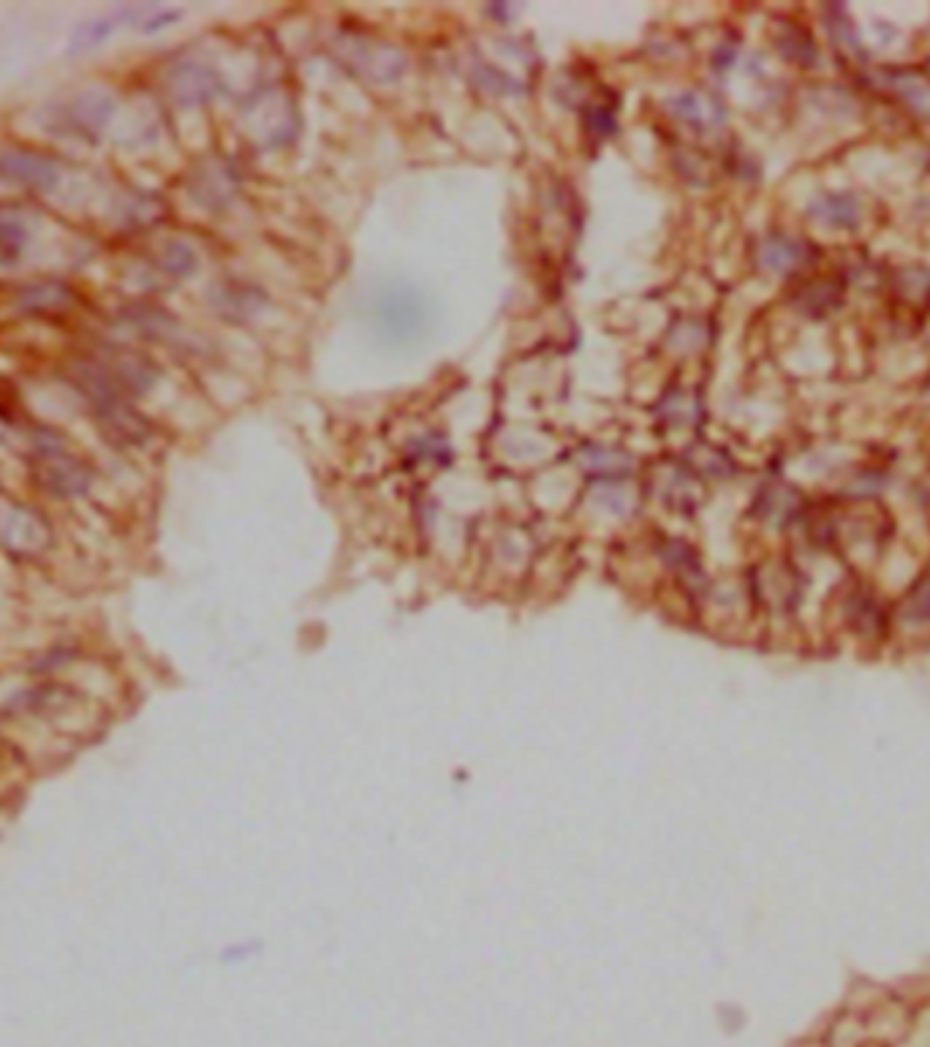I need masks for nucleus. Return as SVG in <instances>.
<instances>
[{"instance_id": "10", "label": "nucleus", "mask_w": 930, "mask_h": 1047, "mask_svg": "<svg viewBox=\"0 0 930 1047\" xmlns=\"http://www.w3.org/2000/svg\"><path fill=\"white\" fill-rule=\"evenodd\" d=\"M814 213L833 226H846L857 221V202L852 196H822L816 199Z\"/></svg>"}, {"instance_id": "4", "label": "nucleus", "mask_w": 930, "mask_h": 1047, "mask_svg": "<svg viewBox=\"0 0 930 1047\" xmlns=\"http://www.w3.org/2000/svg\"><path fill=\"white\" fill-rule=\"evenodd\" d=\"M112 98L107 93H88V96L74 98L66 109H63V123H66L74 134H98L104 123L112 115Z\"/></svg>"}, {"instance_id": "6", "label": "nucleus", "mask_w": 930, "mask_h": 1047, "mask_svg": "<svg viewBox=\"0 0 930 1047\" xmlns=\"http://www.w3.org/2000/svg\"><path fill=\"white\" fill-rule=\"evenodd\" d=\"M20 308L28 313H49V311H66L74 302V291L63 286V283H30L20 291Z\"/></svg>"}, {"instance_id": "11", "label": "nucleus", "mask_w": 930, "mask_h": 1047, "mask_svg": "<svg viewBox=\"0 0 930 1047\" xmlns=\"http://www.w3.org/2000/svg\"><path fill=\"white\" fill-rule=\"evenodd\" d=\"M678 112L675 115L683 117V120H688V123H697V126H705V123H716L718 112H708V109H716L713 104H710L708 98H702L697 96V93H688V96H680L678 98Z\"/></svg>"}, {"instance_id": "9", "label": "nucleus", "mask_w": 930, "mask_h": 1047, "mask_svg": "<svg viewBox=\"0 0 930 1047\" xmlns=\"http://www.w3.org/2000/svg\"><path fill=\"white\" fill-rule=\"evenodd\" d=\"M892 88L898 90V96L909 101L911 107L930 117V79L914 71H898L892 74Z\"/></svg>"}, {"instance_id": "1", "label": "nucleus", "mask_w": 930, "mask_h": 1047, "mask_svg": "<svg viewBox=\"0 0 930 1047\" xmlns=\"http://www.w3.org/2000/svg\"><path fill=\"white\" fill-rule=\"evenodd\" d=\"M373 327L381 338L392 343H408L417 340L427 327V308L422 294L414 286H381L370 302Z\"/></svg>"}, {"instance_id": "8", "label": "nucleus", "mask_w": 930, "mask_h": 1047, "mask_svg": "<svg viewBox=\"0 0 930 1047\" xmlns=\"http://www.w3.org/2000/svg\"><path fill=\"white\" fill-rule=\"evenodd\" d=\"M28 245V226L20 215L0 210V259L3 262H17Z\"/></svg>"}, {"instance_id": "2", "label": "nucleus", "mask_w": 930, "mask_h": 1047, "mask_svg": "<svg viewBox=\"0 0 930 1047\" xmlns=\"http://www.w3.org/2000/svg\"><path fill=\"white\" fill-rule=\"evenodd\" d=\"M36 468H39L41 485L55 495H79L90 485L88 466L77 455H71L60 438L39 441Z\"/></svg>"}, {"instance_id": "3", "label": "nucleus", "mask_w": 930, "mask_h": 1047, "mask_svg": "<svg viewBox=\"0 0 930 1047\" xmlns=\"http://www.w3.org/2000/svg\"><path fill=\"white\" fill-rule=\"evenodd\" d=\"M0 180L11 185H20L36 194H47L60 180L58 164L47 158L44 153L28 150V147H17V150H6L0 153Z\"/></svg>"}, {"instance_id": "12", "label": "nucleus", "mask_w": 930, "mask_h": 1047, "mask_svg": "<svg viewBox=\"0 0 930 1047\" xmlns=\"http://www.w3.org/2000/svg\"><path fill=\"white\" fill-rule=\"evenodd\" d=\"M196 267V253L183 243H172L166 245L164 253H161V270L175 275V278H183L188 272H194Z\"/></svg>"}, {"instance_id": "5", "label": "nucleus", "mask_w": 930, "mask_h": 1047, "mask_svg": "<svg viewBox=\"0 0 930 1047\" xmlns=\"http://www.w3.org/2000/svg\"><path fill=\"white\" fill-rule=\"evenodd\" d=\"M169 88L183 104H199L213 96L218 88V79L210 68L196 66V63H180L175 71L169 74Z\"/></svg>"}, {"instance_id": "7", "label": "nucleus", "mask_w": 930, "mask_h": 1047, "mask_svg": "<svg viewBox=\"0 0 930 1047\" xmlns=\"http://www.w3.org/2000/svg\"><path fill=\"white\" fill-rule=\"evenodd\" d=\"M800 259H803V248L789 237H767L765 243L759 245V264L770 272L795 270Z\"/></svg>"}, {"instance_id": "13", "label": "nucleus", "mask_w": 930, "mask_h": 1047, "mask_svg": "<svg viewBox=\"0 0 930 1047\" xmlns=\"http://www.w3.org/2000/svg\"><path fill=\"white\" fill-rule=\"evenodd\" d=\"M909 602H911V610L917 612V615H925V618H930V580H922L917 588H914V593L909 596Z\"/></svg>"}]
</instances>
